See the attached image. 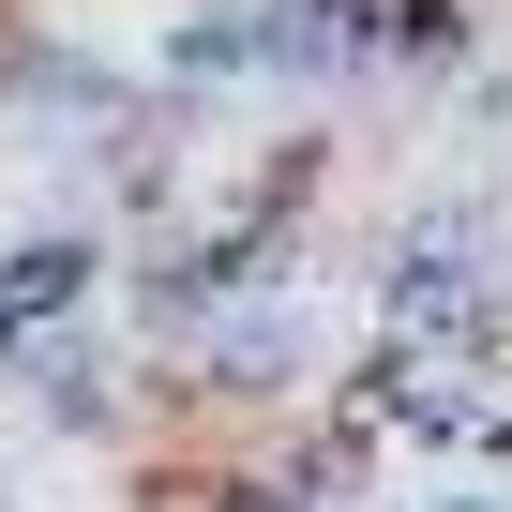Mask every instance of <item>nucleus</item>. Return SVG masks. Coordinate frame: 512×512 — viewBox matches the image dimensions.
<instances>
[{
    "mask_svg": "<svg viewBox=\"0 0 512 512\" xmlns=\"http://www.w3.org/2000/svg\"><path fill=\"white\" fill-rule=\"evenodd\" d=\"M106 302H121V332H136L151 362H181V347L226 317V272H211L196 226H166V241H121V287H106Z\"/></svg>",
    "mask_w": 512,
    "mask_h": 512,
    "instance_id": "nucleus-4",
    "label": "nucleus"
},
{
    "mask_svg": "<svg viewBox=\"0 0 512 512\" xmlns=\"http://www.w3.org/2000/svg\"><path fill=\"white\" fill-rule=\"evenodd\" d=\"M106 287H121V241L91 211L0 226V317H16V332H76V317H106Z\"/></svg>",
    "mask_w": 512,
    "mask_h": 512,
    "instance_id": "nucleus-3",
    "label": "nucleus"
},
{
    "mask_svg": "<svg viewBox=\"0 0 512 512\" xmlns=\"http://www.w3.org/2000/svg\"><path fill=\"white\" fill-rule=\"evenodd\" d=\"M256 91V0H181L151 46V106H226Z\"/></svg>",
    "mask_w": 512,
    "mask_h": 512,
    "instance_id": "nucleus-5",
    "label": "nucleus"
},
{
    "mask_svg": "<svg viewBox=\"0 0 512 512\" xmlns=\"http://www.w3.org/2000/svg\"><path fill=\"white\" fill-rule=\"evenodd\" d=\"M452 121H467V136H497V121H512V76H497V61H482V76H467V91H452Z\"/></svg>",
    "mask_w": 512,
    "mask_h": 512,
    "instance_id": "nucleus-6",
    "label": "nucleus"
},
{
    "mask_svg": "<svg viewBox=\"0 0 512 512\" xmlns=\"http://www.w3.org/2000/svg\"><path fill=\"white\" fill-rule=\"evenodd\" d=\"M467 452H482V467H512V392H497V407L467 422Z\"/></svg>",
    "mask_w": 512,
    "mask_h": 512,
    "instance_id": "nucleus-7",
    "label": "nucleus"
},
{
    "mask_svg": "<svg viewBox=\"0 0 512 512\" xmlns=\"http://www.w3.org/2000/svg\"><path fill=\"white\" fill-rule=\"evenodd\" d=\"M377 512H422V497H377Z\"/></svg>",
    "mask_w": 512,
    "mask_h": 512,
    "instance_id": "nucleus-8",
    "label": "nucleus"
},
{
    "mask_svg": "<svg viewBox=\"0 0 512 512\" xmlns=\"http://www.w3.org/2000/svg\"><path fill=\"white\" fill-rule=\"evenodd\" d=\"M0 392H16L46 437H76V452H121V437H136V362H121V332H106V317H76V332H31Z\"/></svg>",
    "mask_w": 512,
    "mask_h": 512,
    "instance_id": "nucleus-1",
    "label": "nucleus"
},
{
    "mask_svg": "<svg viewBox=\"0 0 512 512\" xmlns=\"http://www.w3.org/2000/svg\"><path fill=\"white\" fill-rule=\"evenodd\" d=\"M0 121H61V136H121V121H151V76H121V61H91V46H61V31H31V16H0Z\"/></svg>",
    "mask_w": 512,
    "mask_h": 512,
    "instance_id": "nucleus-2",
    "label": "nucleus"
}]
</instances>
